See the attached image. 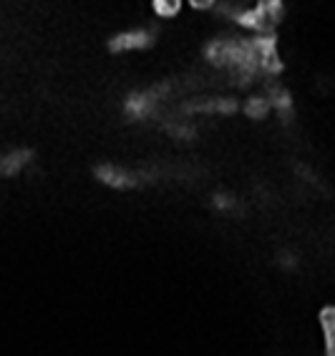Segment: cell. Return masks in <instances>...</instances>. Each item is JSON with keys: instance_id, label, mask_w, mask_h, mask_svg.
<instances>
[{"instance_id": "8", "label": "cell", "mask_w": 335, "mask_h": 356, "mask_svg": "<svg viewBox=\"0 0 335 356\" xmlns=\"http://www.w3.org/2000/svg\"><path fill=\"white\" fill-rule=\"evenodd\" d=\"M184 3L194 10H212V8H217L219 0H184Z\"/></svg>"}, {"instance_id": "3", "label": "cell", "mask_w": 335, "mask_h": 356, "mask_svg": "<svg viewBox=\"0 0 335 356\" xmlns=\"http://www.w3.org/2000/svg\"><path fill=\"white\" fill-rule=\"evenodd\" d=\"M318 321H320L323 341H325V354L333 356V346H335V309L333 306H325V309L318 314Z\"/></svg>"}, {"instance_id": "7", "label": "cell", "mask_w": 335, "mask_h": 356, "mask_svg": "<svg viewBox=\"0 0 335 356\" xmlns=\"http://www.w3.org/2000/svg\"><path fill=\"white\" fill-rule=\"evenodd\" d=\"M214 207H217V210H234V207H237V200H234L232 195H217V197H214Z\"/></svg>"}, {"instance_id": "1", "label": "cell", "mask_w": 335, "mask_h": 356, "mask_svg": "<svg viewBox=\"0 0 335 356\" xmlns=\"http://www.w3.org/2000/svg\"><path fill=\"white\" fill-rule=\"evenodd\" d=\"M154 43V31L149 28H137V31H121L119 35H114L109 43V48L114 54H126V51H144Z\"/></svg>"}, {"instance_id": "2", "label": "cell", "mask_w": 335, "mask_h": 356, "mask_svg": "<svg viewBox=\"0 0 335 356\" xmlns=\"http://www.w3.org/2000/svg\"><path fill=\"white\" fill-rule=\"evenodd\" d=\"M96 177L101 179L103 185L117 187V190H129V187H137L141 182V175H134V172L121 170V167H114V165L98 167Z\"/></svg>"}, {"instance_id": "6", "label": "cell", "mask_w": 335, "mask_h": 356, "mask_svg": "<svg viewBox=\"0 0 335 356\" xmlns=\"http://www.w3.org/2000/svg\"><path fill=\"white\" fill-rule=\"evenodd\" d=\"M245 111H247V117H252V119H265L267 114L273 111V106H270V99H267V96L262 94V96H252V99H247Z\"/></svg>"}, {"instance_id": "4", "label": "cell", "mask_w": 335, "mask_h": 356, "mask_svg": "<svg viewBox=\"0 0 335 356\" xmlns=\"http://www.w3.org/2000/svg\"><path fill=\"white\" fill-rule=\"evenodd\" d=\"M28 159H31V152H26V149L3 154V157H0V175H15V172H21L23 167L28 165Z\"/></svg>"}, {"instance_id": "5", "label": "cell", "mask_w": 335, "mask_h": 356, "mask_svg": "<svg viewBox=\"0 0 335 356\" xmlns=\"http://www.w3.org/2000/svg\"><path fill=\"white\" fill-rule=\"evenodd\" d=\"M182 8H184V0H151V10L157 18L162 21H171V18H177L182 13Z\"/></svg>"}]
</instances>
